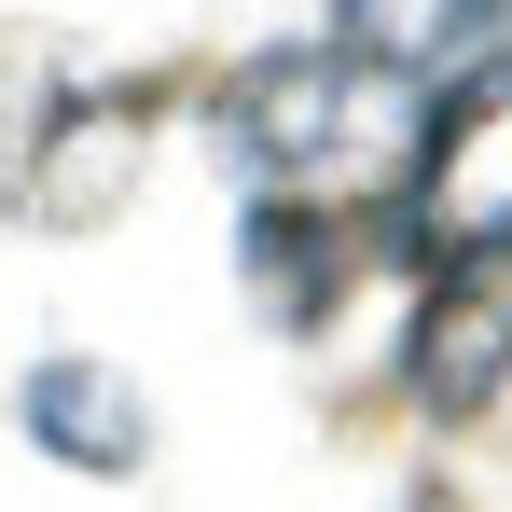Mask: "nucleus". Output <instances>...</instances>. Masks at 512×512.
<instances>
[{
	"label": "nucleus",
	"mask_w": 512,
	"mask_h": 512,
	"mask_svg": "<svg viewBox=\"0 0 512 512\" xmlns=\"http://www.w3.org/2000/svg\"><path fill=\"white\" fill-rule=\"evenodd\" d=\"M208 139L250 208H374L416 153V70L360 56V42H277L208 97Z\"/></svg>",
	"instance_id": "nucleus-1"
},
{
	"label": "nucleus",
	"mask_w": 512,
	"mask_h": 512,
	"mask_svg": "<svg viewBox=\"0 0 512 512\" xmlns=\"http://www.w3.org/2000/svg\"><path fill=\"white\" fill-rule=\"evenodd\" d=\"M402 250L443 277V263H485L512 250V56H485V70H457V84L416 111V153H402Z\"/></svg>",
	"instance_id": "nucleus-2"
},
{
	"label": "nucleus",
	"mask_w": 512,
	"mask_h": 512,
	"mask_svg": "<svg viewBox=\"0 0 512 512\" xmlns=\"http://www.w3.org/2000/svg\"><path fill=\"white\" fill-rule=\"evenodd\" d=\"M402 388L416 416H485L512 388V250L485 263H443L416 291V333H402Z\"/></svg>",
	"instance_id": "nucleus-3"
},
{
	"label": "nucleus",
	"mask_w": 512,
	"mask_h": 512,
	"mask_svg": "<svg viewBox=\"0 0 512 512\" xmlns=\"http://www.w3.org/2000/svg\"><path fill=\"white\" fill-rule=\"evenodd\" d=\"M14 416H28V443H42L56 471H84V485H139V471H153V402H139L125 360H84V346L28 360Z\"/></svg>",
	"instance_id": "nucleus-4"
},
{
	"label": "nucleus",
	"mask_w": 512,
	"mask_h": 512,
	"mask_svg": "<svg viewBox=\"0 0 512 512\" xmlns=\"http://www.w3.org/2000/svg\"><path fill=\"white\" fill-rule=\"evenodd\" d=\"M250 291L277 305V333L333 319V291H346V208H250Z\"/></svg>",
	"instance_id": "nucleus-5"
},
{
	"label": "nucleus",
	"mask_w": 512,
	"mask_h": 512,
	"mask_svg": "<svg viewBox=\"0 0 512 512\" xmlns=\"http://www.w3.org/2000/svg\"><path fill=\"white\" fill-rule=\"evenodd\" d=\"M485 14H499V0H333V42L388 56V70H443V56L485 42Z\"/></svg>",
	"instance_id": "nucleus-6"
}]
</instances>
